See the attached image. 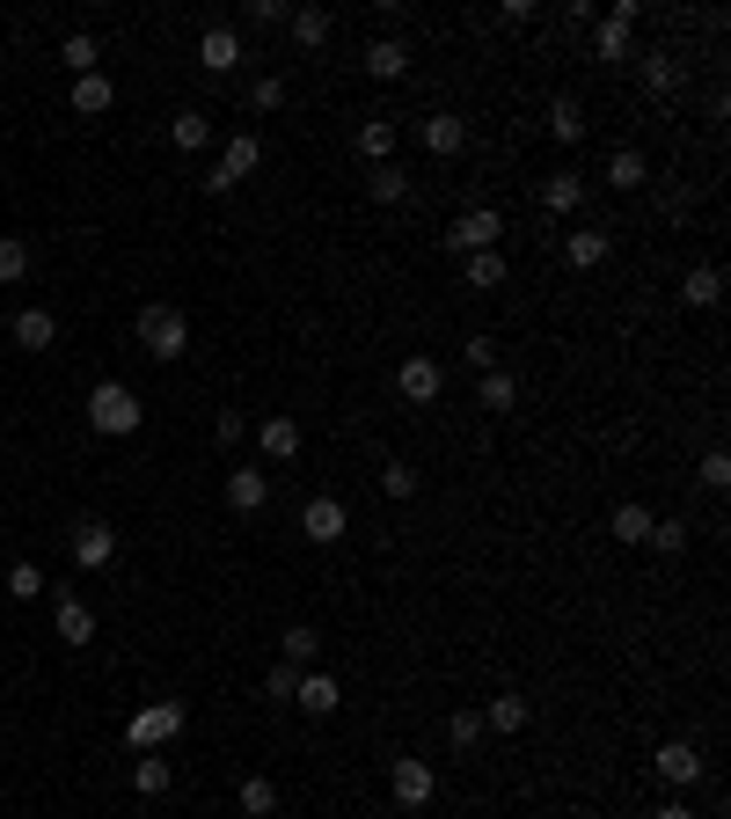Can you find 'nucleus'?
Returning a JSON list of instances; mask_svg holds the SVG:
<instances>
[{
  "instance_id": "nucleus-1",
  "label": "nucleus",
  "mask_w": 731,
  "mask_h": 819,
  "mask_svg": "<svg viewBox=\"0 0 731 819\" xmlns=\"http://www.w3.org/2000/svg\"><path fill=\"white\" fill-rule=\"evenodd\" d=\"M140 418H147V410H140V396H132L124 381H103L96 396H88V425H96L103 439H132Z\"/></svg>"
},
{
  "instance_id": "nucleus-2",
  "label": "nucleus",
  "mask_w": 731,
  "mask_h": 819,
  "mask_svg": "<svg viewBox=\"0 0 731 819\" xmlns=\"http://www.w3.org/2000/svg\"><path fill=\"white\" fill-rule=\"evenodd\" d=\"M140 344L154 351V359H183V351H191V322H183V308H169V300L140 308Z\"/></svg>"
},
{
  "instance_id": "nucleus-3",
  "label": "nucleus",
  "mask_w": 731,
  "mask_h": 819,
  "mask_svg": "<svg viewBox=\"0 0 731 819\" xmlns=\"http://www.w3.org/2000/svg\"><path fill=\"white\" fill-rule=\"evenodd\" d=\"M498 234H505V212L469 206V212H453V227H447V249H453V257H483V249H498Z\"/></svg>"
},
{
  "instance_id": "nucleus-4",
  "label": "nucleus",
  "mask_w": 731,
  "mask_h": 819,
  "mask_svg": "<svg viewBox=\"0 0 731 819\" xmlns=\"http://www.w3.org/2000/svg\"><path fill=\"white\" fill-rule=\"evenodd\" d=\"M183 725H191V710H183V702H147V710L132 717V732H124V739H132L140 753H154V747H169Z\"/></svg>"
},
{
  "instance_id": "nucleus-5",
  "label": "nucleus",
  "mask_w": 731,
  "mask_h": 819,
  "mask_svg": "<svg viewBox=\"0 0 731 819\" xmlns=\"http://www.w3.org/2000/svg\"><path fill=\"white\" fill-rule=\"evenodd\" d=\"M257 161H263V140H257V132H234V140H227V154H220V169L206 176V191H212V198L234 191V183H242V176L257 169Z\"/></svg>"
},
{
  "instance_id": "nucleus-6",
  "label": "nucleus",
  "mask_w": 731,
  "mask_h": 819,
  "mask_svg": "<svg viewBox=\"0 0 731 819\" xmlns=\"http://www.w3.org/2000/svg\"><path fill=\"white\" fill-rule=\"evenodd\" d=\"M439 388H447V373H439L432 351H410V359L395 367V396L402 402H439Z\"/></svg>"
},
{
  "instance_id": "nucleus-7",
  "label": "nucleus",
  "mask_w": 731,
  "mask_h": 819,
  "mask_svg": "<svg viewBox=\"0 0 731 819\" xmlns=\"http://www.w3.org/2000/svg\"><path fill=\"white\" fill-rule=\"evenodd\" d=\"M651 768H659V783H673V790H695L702 783V753L688 747V739H665V747L651 753Z\"/></svg>"
},
{
  "instance_id": "nucleus-8",
  "label": "nucleus",
  "mask_w": 731,
  "mask_h": 819,
  "mask_svg": "<svg viewBox=\"0 0 731 819\" xmlns=\"http://www.w3.org/2000/svg\"><path fill=\"white\" fill-rule=\"evenodd\" d=\"M344 527H351V512L337 506V498H308V506H300V535H308L314 549H330V541H344Z\"/></svg>"
},
{
  "instance_id": "nucleus-9",
  "label": "nucleus",
  "mask_w": 731,
  "mask_h": 819,
  "mask_svg": "<svg viewBox=\"0 0 731 819\" xmlns=\"http://www.w3.org/2000/svg\"><path fill=\"white\" fill-rule=\"evenodd\" d=\"M388 790H395V805H432V761H418V753H402L395 768H388Z\"/></svg>"
},
{
  "instance_id": "nucleus-10",
  "label": "nucleus",
  "mask_w": 731,
  "mask_h": 819,
  "mask_svg": "<svg viewBox=\"0 0 731 819\" xmlns=\"http://www.w3.org/2000/svg\"><path fill=\"white\" fill-rule=\"evenodd\" d=\"M110 557H118V527H103V520L73 527V563H81V571H103Z\"/></svg>"
},
{
  "instance_id": "nucleus-11",
  "label": "nucleus",
  "mask_w": 731,
  "mask_h": 819,
  "mask_svg": "<svg viewBox=\"0 0 731 819\" xmlns=\"http://www.w3.org/2000/svg\"><path fill=\"white\" fill-rule=\"evenodd\" d=\"M198 67H206V73H234V67H242V37L227 30V22H212V30L198 37Z\"/></svg>"
},
{
  "instance_id": "nucleus-12",
  "label": "nucleus",
  "mask_w": 731,
  "mask_h": 819,
  "mask_svg": "<svg viewBox=\"0 0 731 819\" xmlns=\"http://www.w3.org/2000/svg\"><path fill=\"white\" fill-rule=\"evenodd\" d=\"M257 447L271 453V461H293V453H300V418H286V410H279V418H263L257 425Z\"/></svg>"
},
{
  "instance_id": "nucleus-13",
  "label": "nucleus",
  "mask_w": 731,
  "mask_h": 819,
  "mask_svg": "<svg viewBox=\"0 0 731 819\" xmlns=\"http://www.w3.org/2000/svg\"><path fill=\"white\" fill-rule=\"evenodd\" d=\"M608 227H585V234H571V242H563V263H571V271H600V263H608Z\"/></svg>"
},
{
  "instance_id": "nucleus-14",
  "label": "nucleus",
  "mask_w": 731,
  "mask_h": 819,
  "mask_svg": "<svg viewBox=\"0 0 731 819\" xmlns=\"http://www.w3.org/2000/svg\"><path fill=\"white\" fill-rule=\"evenodd\" d=\"M263 498H271V476H263V469H234V476H227V506H234V512H263Z\"/></svg>"
},
{
  "instance_id": "nucleus-15",
  "label": "nucleus",
  "mask_w": 731,
  "mask_h": 819,
  "mask_svg": "<svg viewBox=\"0 0 731 819\" xmlns=\"http://www.w3.org/2000/svg\"><path fill=\"white\" fill-rule=\"evenodd\" d=\"M16 344H22V351H52V344H59L52 308H22V314H16Z\"/></svg>"
},
{
  "instance_id": "nucleus-16",
  "label": "nucleus",
  "mask_w": 731,
  "mask_h": 819,
  "mask_svg": "<svg viewBox=\"0 0 731 819\" xmlns=\"http://www.w3.org/2000/svg\"><path fill=\"white\" fill-rule=\"evenodd\" d=\"M366 73H373V81H402V73H410V52H402L395 37H373V44H366Z\"/></svg>"
},
{
  "instance_id": "nucleus-17",
  "label": "nucleus",
  "mask_w": 731,
  "mask_h": 819,
  "mask_svg": "<svg viewBox=\"0 0 731 819\" xmlns=\"http://www.w3.org/2000/svg\"><path fill=\"white\" fill-rule=\"evenodd\" d=\"M110 103H118V88H110V73H81V81H73V110H81V118H103Z\"/></svg>"
},
{
  "instance_id": "nucleus-18",
  "label": "nucleus",
  "mask_w": 731,
  "mask_h": 819,
  "mask_svg": "<svg viewBox=\"0 0 731 819\" xmlns=\"http://www.w3.org/2000/svg\"><path fill=\"white\" fill-rule=\"evenodd\" d=\"M717 293H724V271H717V263H695V271L680 279V300H688V308H717Z\"/></svg>"
},
{
  "instance_id": "nucleus-19",
  "label": "nucleus",
  "mask_w": 731,
  "mask_h": 819,
  "mask_svg": "<svg viewBox=\"0 0 731 819\" xmlns=\"http://www.w3.org/2000/svg\"><path fill=\"white\" fill-rule=\"evenodd\" d=\"M169 140L183 147V154H198V147H212V118H206V110H176V118H169Z\"/></svg>"
},
{
  "instance_id": "nucleus-20",
  "label": "nucleus",
  "mask_w": 731,
  "mask_h": 819,
  "mask_svg": "<svg viewBox=\"0 0 731 819\" xmlns=\"http://www.w3.org/2000/svg\"><path fill=\"white\" fill-rule=\"evenodd\" d=\"M461 140H469V124L453 118V110H439V118H424V147H432V154H461Z\"/></svg>"
},
{
  "instance_id": "nucleus-21",
  "label": "nucleus",
  "mask_w": 731,
  "mask_h": 819,
  "mask_svg": "<svg viewBox=\"0 0 731 819\" xmlns=\"http://www.w3.org/2000/svg\"><path fill=\"white\" fill-rule=\"evenodd\" d=\"M52 629H59V645H88V637H96V615H88L81 600H59Z\"/></svg>"
},
{
  "instance_id": "nucleus-22",
  "label": "nucleus",
  "mask_w": 731,
  "mask_h": 819,
  "mask_svg": "<svg viewBox=\"0 0 731 819\" xmlns=\"http://www.w3.org/2000/svg\"><path fill=\"white\" fill-rule=\"evenodd\" d=\"M549 132H557L563 147H578V140H585V103H571V96H557V103H549Z\"/></svg>"
},
{
  "instance_id": "nucleus-23",
  "label": "nucleus",
  "mask_w": 731,
  "mask_h": 819,
  "mask_svg": "<svg viewBox=\"0 0 731 819\" xmlns=\"http://www.w3.org/2000/svg\"><path fill=\"white\" fill-rule=\"evenodd\" d=\"M293 702H300L308 717H330V710H337V680H330V673H300V696H293Z\"/></svg>"
},
{
  "instance_id": "nucleus-24",
  "label": "nucleus",
  "mask_w": 731,
  "mask_h": 819,
  "mask_svg": "<svg viewBox=\"0 0 731 819\" xmlns=\"http://www.w3.org/2000/svg\"><path fill=\"white\" fill-rule=\"evenodd\" d=\"M169 783H176V768L161 761V753H140V761H132V790H140V798H161Z\"/></svg>"
},
{
  "instance_id": "nucleus-25",
  "label": "nucleus",
  "mask_w": 731,
  "mask_h": 819,
  "mask_svg": "<svg viewBox=\"0 0 731 819\" xmlns=\"http://www.w3.org/2000/svg\"><path fill=\"white\" fill-rule=\"evenodd\" d=\"M541 206H549V212H578V206H585V176H549V183H541Z\"/></svg>"
},
{
  "instance_id": "nucleus-26",
  "label": "nucleus",
  "mask_w": 731,
  "mask_h": 819,
  "mask_svg": "<svg viewBox=\"0 0 731 819\" xmlns=\"http://www.w3.org/2000/svg\"><path fill=\"white\" fill-rule=\"evenodd\" d=\"M59 59L73 67V81H81V73H103V52H96V37H88V30H73L67 44H59Z\"/></svg>"
},
{
  "instance_id": "nucleus-27",
  "label": "nucleus",
  "mask_w": 731,
  "mask_h": 819,
  "mask_svg": "<svg viewBox=\"0 0 731 819\" xmlns=\"http://www.w3.org/2000/svg\"><path fill=\"white\" fill-rule=\"evenodd\" d=\"M366 191L381 198V206H402V198H410V176H402V169H395V161H381V169L366 176Z\"/></svg>"
},
{
  "instance_id": "nucleus-28",
  "label": "nucleus",
  "mask_w": 731,
  "mask_h": 819,
  "mask_svg": "<svg viewBox=\"0 0 731 819\" xmlns=\"http://www.w3.org/2000/svg\"><path fill=\"white\" fill-rule=\"evenodd\" d=\"M359 154L366 161H388V154H395V124H388V118H366L359 124Z\"/></svg>"
},
{
  "instance_id": "nucleus-29",
  "label": "nucleus",
  "mask_w": 731,
  "mask_h": 819,
  "mask_svg": "<svg viewBox=\"0 0 731 819\" xmlns=\"http://www.w3.org/2000/svg\"><path fill=\"white\" fill-rule=\"evenodd\" d=\"M242 812L271 819V812H279V783H271V776H249V783H242Z\"/></svg>"
},
{
  "instance_id": "nucleus-30",
  "label": "nucleus",
  "mask_w": 731,
  "mask_h": 819,
  "mask_svg": "<svg viewBox=\"0 0 731 819\" xmlns=\"http://www.w3.org/2000/svg\"><path fill=\"white\" fill-rule=\"evenodd\" d=\"M644 88H651V96H673V88H680V59L673 52H651L644 59Z\"/></svg>"
},
{
  "instance_id": "nucleus-31",
  "label": "nucleus",
  "mask_w": 731,
  "mask_h": 819,
  "mask_svg": "<svg viewBox=\"0 0 731 819\" xmlns=\"http://www.w3.org/2000/svg\"><path fill=\"white\" fill-rule=\"evenodd\" d=\"M644 176H651V169H644V154H637V147H622V154L608 161V183H614V191H637Z\"/></svg>"
},
{
  "instance_id": "nucleus-32",
  "label": "nucleus",
  "mask_w": 731,
  "mask_h": 819,
  "mask_svg": "<svg viewBox=\"0 0 731 819\" xmlns=\"http://www.w3.org/2000/svg\"><path fill=\"white\" fill-rule=\"evenodd\" d=\"M475 739H483V717H475V710H453L447 717V747L453 753H475Z\"/></svg>"
},
{
  "instance_id": "nucleus-33",
  "label": "nucleus",
  "mask_w": 731,
  "mask_h": 819,
  "mask_svg": "<svg viewBox=\"0 0 731 819\" xmlns=\"http://www.w3.org/2000/svg\"><path fill=\"white\" fill-rule=\"evenodd\" d=\"M279 651H286V666H308L314 651H322V637H314L308 622H293V629H286V637H279Z\"/></svg>"
},
{
  "instance_id": "nucleus-34",
  "label": "nucleus",
  "mask_w": 731,
  "mask_h": 819,
  "mask_svg": "<svg viewBox=\"0 0 731 819\" xmlns=\"http://www.w3.org/2000/svg\"><path fill=\"white\" fill-rule=\"evenodd\" d=\"M22 271H30V242H22V234H0V286H16Z\"/></svg>"
},
{
  "instance_id": "nucleus-35",
  "label": "nucleus",
  "mask_w": 731,
  "mask_h": 819,
  "mask_svg": "<svg viewBox=\"0 0 731 819\" xmlns=\"http://www.w3.org/2000/svg\"><path fill=\"white\" fill-rule=\"evenodd\" d=\"M608 535H614V541H644V535H651V512H644V506H614Z\"/></svg>"
},
{
  "instance_id": "nucleus-36",
  "label": "nucleus",
  "mask_w": 731,
  "mask_h": 819,
  "mask_svg": "<svg viewBox=\"0 0 731 819\" xmlns=\"http://www.w3.org/2000/svg\"><path fill=\"white\" fill-rule=\"evenodd\" d=\"M286 22H293V37H300V44H322V37H330V8H293Z\"/></svg>"
},
{
  "instance_id": "nucleus-37",
  "label": "nucleus",
  "mask_w": 731,
  "mask_h": 819,
  "mask_svg": "<svg viewBox=\"0 0 731 819\" xmlns=\"http://www.w3.org/2000/svg\"><path fill=\"white\" fill-rule=\"evenodd\" d=\"M483 725H498V732H520V725H527V696H498V702L483 710Z\"/></svg>"
},
{
  "instance_id": "nucleus-38",
  "label": "nucleus",
  "mask_w": 731,
  "mask_h": 819,
  "mask_svg": "<svg viewBox=\"0 0 731 819\" xmlns=\"http://www.w3.org/2000/svg\"><path fill=\"white\" fill-rule=\"evenodd\" d=\"M651 549H665V557H680V549H688V520H651Z\"/></svg>"
},
{
  "instance_id": "nucleus-39",
  "label": "nucleus",
  "mask_w": 731,
  "mask_h": 819,
  "mask_svg": "<svg viewBox=\"0 0 731 819\" xmlns=\"http://www.w3.org/2000/svg\"><path fill=\"white\" fill-rule=\"evenodd\" d=\"M592 52H600V59H629V30H622V22H600V30H592Z\"/></svg>"
},
{
  "instance_id": "nucleus-40",
  "label": "nucleus",
  "mask_w": 731,
  "mask_h": 819,
  "mask_svg": "<svg viewBox=\"0 0 731 819\" xmlns=\"http://www.w3.org/2000/svg\"><path fill=\"white\" fill-rule=\"evenodd\" d=\"M469 286H505V257H498V249L469 257Z\"/></svg>"
},
{
  "instance_id": "nucleus-41",
  "label": "nucleus",
  "mask_w": 731,
  "mask_h": 819,
  "mask_svg": "<svg viewBox=\"0 0 731 819\" xmlns=\"http://www.w3.org/2000/svg\"><path fill=\"white\" fill-rule=\"evenodd\" d=\"M512 402H520L512 373H483V410H512Z\"/></svg>"
},
{
  "instance_id": "nucleus-42",
  "label": "nucleus",
  "mask_w": 731,
  "mask_h": 819,
  "mask_svg": "<svg viewBox=\"0 0 731 819\" xmlns=\"http://www.w3.org/2000/svg\"><path fill=\"white\" fill-rule=\"evenodd\" d=\"M8 593H16V600H44V571H37V563H16V571H8Z\"/></svg>"
},
{
  "instance_id": "nucleus-43",
  "label": "nucleus",
  "mask_w": 731,
  "mask_h": 819,
  "mask_svg": "<svg viewBox=\"0 0 731 819\" xmlns=\"http://www.w3.org/2000/svg\"><path fill=\"white\" fill-rule=\"evenodd\" d=\"M381 490H388V498H410V490H418V469H410V461H388V469H381Z\"/></svg>"
},
{
  "instance_id": "nucleus-44",
  "label": "nucleus",
  "mask_w": 731,
  "mask_h": 819,
  "mask_svg": "<svg viewBox=\"0 0 731 819\" xmlns=\"http://www.w3.org/2000/svg\"><path fill=\"white\" fill-rule=\"evenodd\" d=\"M695 476H702L710 490H724V483H731V453H724V447H710V453H702V469H695Z\"/></svg>"
},
{
  "instance_id": "nucleus-45",
  "label": "nucleus",
  "mask_w": 731,
  "mask_h": 819,
  "mask_svg": "<svg viewBox=\"0 0 731 819\" xmlns=\"http://www.w3.org/2000/svg\"><path fill=\"white\" fill-rule=\"evenodd\" d=\"M249 103H257V110H279L286 103V81H279V73H263V81L249 88Z\"/></svg>"
},
{
  "instance_id": "nucleus-46",
  "label": "nucleus",
  "mask_w": 731,
  "mask_h": 819,
  "mask_svg": "<svg viewBox=\"0 0 731 819\" xmlns=\"http://www.w3.org/2000/svg\"><path fill=\"white\" fill-rule=\"evenodd\" d=\"M469 367H483V373H498V337H469V351H461Z\"/></svg>"
},
{
  "instance_id": "nucleus-47",
  "label": "nucleus",
  "mask_w": 731,
  "mask_h": 819,
  "mask_svg": "<svg viewBox=\"0 0 731 819\" xmlns=\"http://www.w3.org/2000/svg\"><path fill=\"white\" fill-rule=\"evenodd\" d=\"M263 688H271V702H293V696H300V673H293V666H271V680H263Z\"/></svg>"
},
{
  "instance_id": "nucleus-48",
  "label": "nucleus",
  "mask_w": 731,
  "mask_h": 819,
  "mask_svg": "<svg viewBox=\"0 0 731 819\" xmlns=\"http://www.w3.org/2000/svg\"><path fill=\"white\" fill-rule=\"evenodd\" d=\"M242 432H249V425L234 418V410H220V425H212V439H220V447H242Z\"/></svg>"
},
{
  "instance_id": "nucleus-49",
  "label": "nucleus",
  "mask_w": 731,
  "mask_h": 819,
  "mask_svg": "<svg viewBox=\"0 0 731 819\" xmlns=\"http://www.w3.org/2000/svg\"><path fill=\"white\" fill-rule=\"evenodd\" d=\"M286 16H293L286 0H249V22H286Z\"/></svg>"
},
{
  "instance_id": "nucleus-50",
  "label": "nucleus",
  "mask_w": 731,
  "mask_h": 819,
  "mask_svg": "<svg viewBox=\"0 0 731 819\" xmlns=\"http://www.w3.org/2000/svg\"><path fill=\"white\" fill-rule=\"evenodd\" d=\"M651 819H695V812H688V798H673V805H659Z\"/></svg>"
},
{
  "instance_id": "nucleus-51",
  "label": "nucleus",
  "mask_w": 731,
  "mask_h": 819,
  "mask_svg": "<svg viewBox=\"0 0 731 819\" xmlns=\"http://www.w3.org/2000/svg\"><path fill=\"white\" fill-rule=\"evenodd\" d=\"M271 819H279V812H271Z\"/></svg>"
}]
</instances>
